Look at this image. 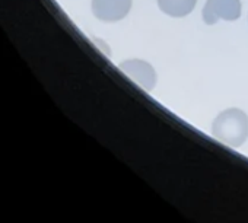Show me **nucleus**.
Returning <instances> with one entry per match:
<instances>
[{
    "label": "nucleus",
    "mask_w": 248,
    "mask_h": 223,
    "mask_svg": "<svg viewBox=\"0 0 248 223\" xmlns=\"http://www.w3.org/2000/svg\"><path fill=\"white\" fill-rule=\"evenodd\" d=\"M133 0H92V14L102 22H117L126 18Z\"/></svg>",
    "instance_id": "obj_4"
},
{
    "label": "nucleus",
    "mask_w": 248,
    "mask_h": 223,
    "mask_svg": "<svg viewBox=\"0 0 248 223\" xmlns=\"http://www.w3.org/2000/svg\"><path fill=\"white\" fill-rule=\"evenodd\" d=\"M202 15L207 25H213L219 19L236 21L241 16V0H207Z\"/></svg>",
    "instance_id": "obj_2"
},
{
    "label": "nucleus",
    "mask_w": 248,
    "mask_h": 223,
    "mask_svg": "<svg viewBox=\"0 0 248 223\" xmlns=\"http://www.w3.org/2000/svg\"><path fill=\"white\" fill-rule=\"evenodd\" d=\"M197 0H158L159 9L171 18H184L193 12Z\"/></svg>",
    "instance_id": "obj_5"
},
{
    "label": "nucleus",
    "mask_w": 248,
    "mask_h": 223,
    "mask_svg": "<svg viewBox=\"0 0 248 223\" xmlns=\"http://www.w3.org/2000/svg\"><path fill=\"white\" fill-rule=\"evenodd\" d=\"M212 134L231 148H241L248 139V116L239 108L225 109L213 120Z\"/></svg>",
    "instance_id": "obj_1"
},
{
    "label": "nucleus",
    "mask_w": 248,
    "mask_h": 223,
    "mask_svg": "<svg viewBox=\"0 0 248 223\" xmlns=\"http://www.w3.org/2000/svg\"><path fill=\"white\" fill-rule=\"evenodd\" d=\"M120 69L146 92H151L156 85V72L145 60H126L120 64Z\"/></svg>",
    "instance_id": "obj_3"
}]
</instances>
